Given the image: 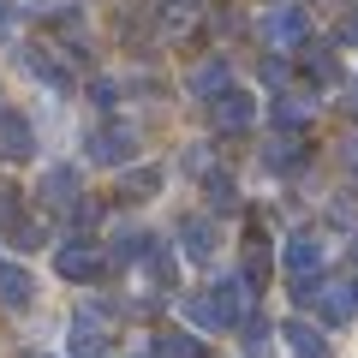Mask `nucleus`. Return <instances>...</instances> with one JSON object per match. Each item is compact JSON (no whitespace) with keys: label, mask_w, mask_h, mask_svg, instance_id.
<instances>
[{"label":"nucleus","mask_w":358,"mask_h":358,"mask_svg":"<svg viewBox=\"0 0 358 358\" xmlns=\"http://www.w3.org/2000/svg\"><path fill=\"white\" fill-rule=\"evenodd\" d=\"M0 299H6V305H24V299H30L24 275H0Z\"/></svg>","instance_id":"1"}]
</instances>
